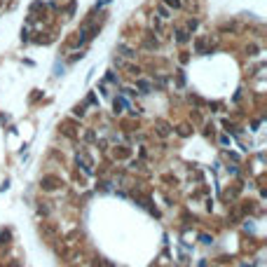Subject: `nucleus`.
<instances>
[{
    "label": "nucleus",
    "instance_id": "f257e3e1",
    "mask_svg": "<svg viewBox=\"0 0 267 267\" xmlns=\"http://www.w3.org/2000/svg\"><path fill=\"white\" fill-rule=\"evenodd\" d=\"M120 52H124V56H127V59H134V56H136V52H134L131 47H127V45H120Z\"/></svg>",
    "mask_w": 267,
    "mask_h": 267
},
{
    "label": "nucleus",
    "instance_id": "f03ea898",
    "mask_svg": "<svg viewBox=\"0 0 267 267\" xmlns=\"http://www.w3.org/2000/svg\"><path fill=\"white\" fill-rule=\"evenodd\" d=\"M176 40H178V42H187V33L185 31H183V28H178V31H176Z\"/></svg>",
    "mask_w": 267,
    "mask_h": 267
},
{
    "label": "nucleus",
    "instance_id": "7ed1b4c3",
    "mask_svg": "<svg viewBox=\"0 0 267 267\" xmlns=\"http://www.w3.org/2000/svg\"><path fill=\"white\" fill-rule=\"evenodd\" d=\"M157 12H160V14L164 16V19H169V10H166L164 5H157Z\"/></svg>",
    "mask_w": 267,
    "mask_h": 267
},
{
    "label": "nucleus",
    "instance_id": "20e7f679",
    "mask_svg": "<svg viewBox=\"0 0 267 267\" xmlns=\"http://www.w3.org/2000/svg\"><path fill=\"white\" fill-rule=\"evenodd\" d=\"M166 5H173V7H181V0H164Z\"/></svg>",
    "mask_w": 267,
    "mask_h": 267
},
{
    "label": "nucleus",
    "instance_id": "39448f33",
    "mask_svg": "<svg viewBox=\"0 0 267 267\" xmlns=\"http://www.w3.org/2000/svg\"><path fill=\"white\" fill-rule=\"evenodd\" d=\"M138 87H141V89H145V91H148V89H150V85H148V82H143V80H141V82H138Z\"/></svg>",
    "mask_w": 267,
    "mask_h": 267
}]
</instances>
